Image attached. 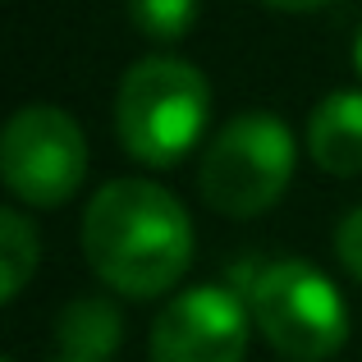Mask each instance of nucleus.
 I'll list each match as a JSON object with an SVG mask.
<instances>
[{
  "label": "nucleus",
  "mask_w": 362,
  "mask_h": 362,
  "mask_svg": "<svg viewBox=\"0 0 362 362\" xmlns=\"http://www.w3.org/2000/svg\"><path fill=\"white\" fill-rule=\"evenodd\" d=\"M354 64H358V74H362V28H358V42H354Z\"/></svg>",
  "instance_id": "obj_13"
},
{
  "label": "nucleus",
  "mask_w": 362,
  "mask_h": 362,
  "mask_svg": "<svg viewBox=\"0 0 362 362\" xmlns=\"http://www.w3.org/2000/svg\"><path fill=\"white\" fill-rule=\"evenodd\" d=\"M211 119V88L202 69L179 55H142L119 78L115 129L133 160L142 165H179Z\"/></svg>",
  "instance_id": "obj_2"
},
{
  "label": "nucleus",
  "mask_w": 362,
  "mask_h": 362,
  "mask_svg": "<svg viewBox=\"0 0 362 362\" xmlns=\"http://www.w3.org/2000/svg\"><path fill=\"white\" fill-rule=\"evenodd\" d=\"M247 312L284 362H326L349 339V303L312 262L280 257L252 271Z\"/></svg>",
  "instance_id": "obj_3"
},
{
  "label": "nucleus",
  "mask_w": 362,
  "mask_h": 362,
  "mask_svg": "<svg viewBox=\"0 0 362 362\" xmlns=\"http://www.w3.org/2000/svg\"><path fill=\"white\" fill-rule=\"evenodd\" d=\"M298 165L289 124L271 110H243L206 142L202 156V197L211 211L247 221L284 197Z\"/></svg>",
  "instance_id": "obj_4"
},
{
  "label": "nucleus",
  "mask_w": 362,
  "mask_h": 362,
  "mask_svg": "<svg viewBox=\"0 0 362 362\" xmlns=\"http://www.w3.org/2000/svg\"><path fill=\"white\" fill-rule=\"evenodd\" d=\"M37 252H42L37 230L14 211V206H5V211H0V271H5V293H0V298L5 303L23 293L28 275L37 271Z\"/></svg>",
  "instance_id": "obj_9"
},
{
  "label": "nucleus",
  "mask_w": 362,
  "mask_h": 362,
  "mask_svg": "<svg viewBox=\"0 0 362 362\" xmlns=\"http://www.w3.org/2000/svg\"><path fill=\"white\" fill-rule=\"evenodd\" d=\"M247 298L221 284L184 289L160 308L151 326V362H243L247 354Z\"/></svg>",
  "instance_id": "obj_6"
},
{
  "label": "nucleus",
  "mask_w": 362,
  "mask_h": 362,
  "mask_svg": "<svg viewBox=\"0 0 362 362\" xmlns=\"http://www.w3.org/2000/svg\"><path fill=\"white\" fill-rule=\"evenodd\" d=\"M262 5H271V9H284V14H308V9H321V5H330V0H262Z\"/></svg>",
  "instance_id": "obj_12"
},
{
  "label": "nucleus",
  "mask_w": 362,
  "mask_h": 362,
  "mask_svg": "<svg viewBox=\"0 0 362 362\" xmlns=\"http://www.w3.org/2000/svg\"><path fill=\"white\" fill-rule=\"evenodd\" d=\"M0 175L9 193L28 206L69 202L88 175V138L78 119L60 106L14 110L0 138Z\"/></svg>",
  "instance_id": "obj_5"
},
{
  "label": "nucleus",
  "mask_w": 362,
  "mask_h": 362,
  "mask_svg": "<svg viewBox=\"0 0 362 362\" xmlns=\"http://www.w3.org/2000/svg\"><path fill=\"white\" fill-rule=\"evenodd\" d=\"M55 362H92V358H64V354H60V358H55Z\"/></svg>",
  "instance_id": "obj_14"
},
{
  "label": "nucleus",
  "mask_w": 362,
  "mask_h": 362,
  "mask_svg": "<svg viewBox=\"0 0 362 362\" xmlns=\"http://www.w3.org/2000/svg\"><path fill=\"white\" fill-rule=\"evenodd\" d=\"M83 252L101 284L124 298H156L193 262V221L170 188L115 179L83 211Z\"/></svg>",
  "instance_id": "obj_1"
},
{
  "label": "nucleus",
  "mask_w": 362,
  "mask_h": 362,
  "mask_svg": "<svg viewBox=\"0 0 362 362\" xmlns=\"http://www.w3.org/2000/svg\"><path fill=\"white\" fill-rule=\"evenodd\" d=\"M124 339V317L110 298L101 293H88V298H74L60 308V321H55V344H60L64 358H92L106 362L119 349Z\"/></svg>",
  "instance_id": "obj_8"
},
{
  "label": "nucleus",
  "mask_w": 362,
  "mask_h": 362,
  "mask_svg": "<svg viewBox=\"0 0 362 362\" xmlns=\"http://www.w3.org/2000/svg\"><path fill=\"white\" fill-rule=\"evenodd\" d=\"M335 257H339V266H344L354 280H362V206H354V211L339 221V230H335Z\"/></svg>",
  "instance_id": "obj_11"
},
{
  "label": "nucleus",
  "mask_w": 362,
  "mask_h": 362,
  "mask_svg": "<svg viewBox=\"0 0 362 362\" xmlns=\"http://www.w3.org/2000/svg\"><path fill=\"white\" fill-rule=\"evenodd\" d=\"M308 147L326 175H362V92H330L308 119Z\"/></svg>",
  "instance_id": "obj_7"
},
{
  "label": "nucleus",
  "mask_w": 362,
  "mask_h": 362,
  "mask_svg": "<svg viewBox=\"0 0 362 362\" xmlns=\"http://www.w3.org/2000/svg\"><path fill=\"white\" fill-rule=\"evenodd\" d=\"M5 362H14V358H5Z\"/></svg>",
  "instance_id": "obj_15"
},
{
  "label": "nucleus",
  "mask_w": 362,
  "mask_h": 362,
  "mask_svg": "<svg viewBox=\"0 0 362 362\" xmlns=\"http://www.w3.org/2000/svg\"><path fill=\"white\" fill-rule=\"evenodd\" d=\"M129 18L151 42H179L197 23V0H129Z\"/></svg>",
  "instance_id": "obj_10"
}]
</instances>
